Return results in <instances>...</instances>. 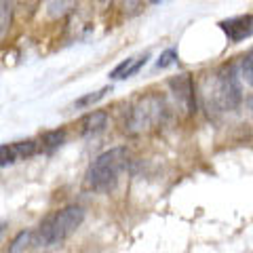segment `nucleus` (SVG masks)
<instances>
[{
    "label": "nucleus",
    "instance_id": "ddd939ff",
    "mask_svg": "<svg viewBox=\"0 0 253 253\" xmlns=\"http://www.w3.org/2000/svg\"><path fill=\"white\" fill-rule=\"evenodd\" d=\"M72 2L74 0H46V9H49L51 17H61L72 9Z\"/></svg>",
    "mask_w": 253,
    "mask_h": 253
},
{
    "label": "nucleus",
    "instance_id": "39448f33",
    "mask_svg": "<svg viewBox=\"0 0 253 253\" xmlns=\"http://www.w3.org/2000/svg\"><path fill=\"white\" fill-rule=\"evenodd\" d=\"M169 89L171 95L175 99V106L184 112L186 116H192L196 112V86L192 76L181 72L177 76H171L169 78Z\"/></svg>",
    "mask_w": 253,
    "mask_h": 253
},
{
    "label": "nucleus",
    "instance_id": "aec40b11",
    "mask_svg": "<svg viewBox=\"0 0 253 253\" xmlns=\"http://www.w3.org/2000/svg\"><path fill=\"white\" fill-rule=\"evenodd\" d=\"M247 104H249V110H251V114H253V95H249V97H247Z\"/></svg>",
    "mask_w": 253,
    "mask_h": 253
},
{
    "label": "nucleus",
    "instance_id": "4468645a",
    "mask_svg": "<svg viewBox=\"0 0 253 253\" xmlns=\"http://www.w3.org/2000/svg\"><path fill=\"white\" fill-rule=\"evenodd\" d=\"M108 91H110V86H104V89H99V91H95V93L83 95L81 99H76V101H74V108H86V106H91V104H95V101H99Z\"/></svg>",
    "mask_w": 253,
    "mask_h": 253
},
{
    "label": "nucleus",
    "instance_id": "20e7f679",
    "mask_svg": "<svg viewBox=\"0 0 253 253\" xmlns=\"http://www.w3.org/2000/svg\"><path fill=\"white\" fill-rule=\"evenodd\" d=\"M169 116V104L167 97L161 93H148L133 104L129 116L125 123V131L129 135H141L152 129L163 126Z\"/></svg>",
    "mask_w": 253,
    "mask_h": 253
},
{
    "label": "nucleus",
    "instance_id": "423d86ee",
    "mask_svg": "<svg viewBox=\"0 0 253 253\" xmlns=\"http://www.w3.org/2000/svg\"><path fill=\"white\" fill-rule=\"evenodd\" d=\"M219 28L226 34L228 42H232V44L243 42V41H247V38L253 36V13L236 15V17L224 19V21H219Z\"/></svg>",
    "mask_w": 253,
    "mask_h": 253
},
{
    "label": "nucleus",
    "instance_id": "f03ea898",
    "mask_svg": "<svg viewBox=\"0 0 253 253\" xmlns=\"http://www.w3.org/2000/svg\"><path fill=\"white\" fill-rule=\"evenodd\" d=\"M84 221V209L78 205H68L59 211L46 215L34 230V245L38 247H57L68 241Z\"/></svg>",
    "mask_w": 253,
    "mask_h": 253
},
{
    "label": "nucleus",
    "instance_id": "412c9836",
    "mask_svg": "<svg viewBox=\"0 0 253 253\" xmlns=\"http://www.w3.org/2000/svg\"><path fill=\"white\" fill-rule=\"evenodd\" d=\"M4 230H6V221H0V236L4 234Z\"/></svg>",
    "mask_w": 253,
    "mask_h": 253
},
{
    "label": "nucleus",
    "instance_id": "9b49d317",
    "mask_svg": "<svg viewBox=\"0 0 253 253\" xmlns=\"http://www.w3.org/2000/svg\"><path fill=\"white\" fill-rule=\"evenodd\" d=\"M34 243V230H21L9 245V253H21Z\"/></svg>",
    "mask_w": 253,
    "mask_h": 253
},
{
    "label": "nucleus",
    "instance_id": "4be33fe9",
    "mask_svg": "<svg viewBox=\"0 0 253 253\" xmlns=\"http://www.w3.org/2000/svg\"><path fill=\"white\" fill-rule=\"evenodd\" d=\"M112 0H97V4H101V6H108Z\"/></svg>",
    "mask_w": 253,
    "mask_h": 253
},
{
    "label": "nucleus",
    "instance_id": "f257e3e1",
    "mask_svg": "<svg viewBox=\"0 0 253 253\" xmlns=\"http://www.w3.org/2000/svg\"><path fill=\"white\" fill-rule=\"evenodd\" d=\"M205 108L209 116L219 112H234L243 104V89L239 81V68L236 63H226L219 72L213 76L211 86L207 83L205 91Z\"/></svg>",
    "mask_w": 253,
    "mask_h": 253
},
{
    "label": "nucleus",
    "instance_id": "2eb2a0df",
    "mask_svg": "<svg viewBox=\"0 0 253 253\" xmlns=\"http://www.w3.org/2000/svg\"><path fill=\"white\" fill-rule=\"evenodd\" d=\"M17 161H19V158H17V154H15L13 144H2V146H0V165H2V167H6V165H13Z\"/></svg>",
    "mask_w": 253,
    "mask_h": 253
},
{
    "label": "nucleus",
    "instance_id": "6ab92c4d",
    "mask_svg": "<svg viewBox=\"0 0 253 253\" xmlns=\"http://www.w3.org/2000/svg\"><path fill=\"white\" fill-rule=\"evenodd\" d=\"M123 11L126 17H133L144 11V0H123Z\"/></svg>",
    "mask_w": 253,
    "mask_h": 253
},
{
    "label": "nucleus",
    "instance_id": "a211bd4d",
    "mask_svg": "<svg viewBox=\"0 0 253 253\" xmlns=\"http://www.w3.org/2000/svg\"><path fill=\"white\" fill-rule=\"evenodd\" d=\"M239 68H241L243 78L253 86V57H251V55H247V57H241Z\"/></svg>",
    "mask_w": 253,
    "mask_h": 253
},
{
    "label": "nucleus",
    "instance_id": "dca6fc26",
    "mask_svg": "<svg viewBox=\"0 0 253 253\" xmlns=\"http://www.w3.org/2000/svg\"><path fill=\"white\" fill-rule=\"evenodd\" d=\"M41 2L42 0H15V6L23 13V17H32L38 6H41Z\"/></svg>",
    "mask_w": 253,
    "mask_h": 253
},
{
    "label": "nucleus",
    "instance_id": "9d476101",
    "mask_svg": "<svg viewBox=\"0 0 253 253\" xmlns=\"http://www.w3.org/2000/svg\"><path fill=\"white\" fill-rule=\"evenodd\" d=\"M15 17V0H0V38L6 36Z\"/></svg>",
    "mask_w": 253,
    "mask_h": 253
},
{
    "label": "nucleus",
    "instance_id": "7ed1b4c3",
    "mask_svg": "<svg viewBox=\"0 0 253 253\" xmlns=\"http://www.w3.org/2000/svg\"><path fill=\"white\" fill-rule=\"evenodd\" d=\"M126 161H129V150L123 146L101 152L86 169L84 188L91 192H110L116 186L121 171L126 167Z\"/></svg>",
    "mask_w": 253,
    "mask_h": 253
},
{
    "label": "nucleus",
    "instance_id": "0eeeda50",
    "mask_svg": "<svg viewBox=\"0 0 253 253\" xmlns=\"http://www.w3.org/2000/svg\"><path fill=\"white\" fill-rule=\"evenodd\" d=\"M150 59V53H141L137 57H129L125 59L123 63H118V66L110 72V78L112 81H123V78H131L133 74H137L141 68L146 66V61Z\"/></svg>",
    "mask_w": 253,
    "mask_h": 253
},
{
    "label": "nucleus",
    "instance_id": "f3484780",
    "mask_svg": "<svg viewBox=\"0 0 253 253\" xmlns=\"http://www.w3.org/2000/svg\"><path fill=\"white\" fill-rule=\"evenodd\" d=\"M175 61H177V51L175 49H167V51L161 53V57H158V61H156V68L158 70H165V68L173 66Z\"/></svg>",
    "mask_w": 253,
    "mask_h": 253
},
{
    "label": "nucleus",
    "instance_id": "5701e85b",
    "mask_svg": "<svg viewBox=\"0 0 253 253\" xmlns=\"http://www.w3.org/2000/svg\"><path fill=\"white\" fill-rule=\"evenodd\" d=\"M150 2H154V4H158V2H161V0H150Z\"/></svg>",
    "mask_w": 253,
    "mask_h": 253
},
{
    "label": "nucleus",
    "instance_id": "1a4fd4ad",
    "mask_svg": "<svg viewBox=\"0 0 253 253\" xmlns=\"http://www.w3.org/2000/svg\"><path fill=\"white\" fill-rule=\"evenodd\" d=\"M66 144V129H53V131H44L41 135V152L51 154L57 148H61Z\"/></svg>",
    "mask_w": 253,
    "mask_h": 253
},
{
    "label": "nucleus",
    "instance_id": "f8f14e48",
    "mask_svg": "<svg viewBox=\"0 0 253 253\" xmlns=\"http://www.w3.org/2000/svg\"><path fill=\"white\" fill-rule=\"evenodd\" d=\"M13 148H15V154H17V158H19V161H26V158L34 156V154L38 152V150H41V146H38V141H34V139L15 141V144H13Z\"/></svg>",
    "mask_w": 253,
    "mask_h": 253
},
{
    "label": "nucleus",
    "instance_id": "6e6552de",
    "mask_svg": "<svg viewBox=\"0 0 253 253\" xmlns=\"http://www.w3.org/2000/svg\"><path fill=\"white\" fill-rule=\"evenodd\" d=\"M106 125H108V112H104V110H93V112H89L81 121V135L83 137L97 135V133L106 129Z\"/></svg>",
    "mask_w": 253,
    "mask_h": 253
}]
</instances>
